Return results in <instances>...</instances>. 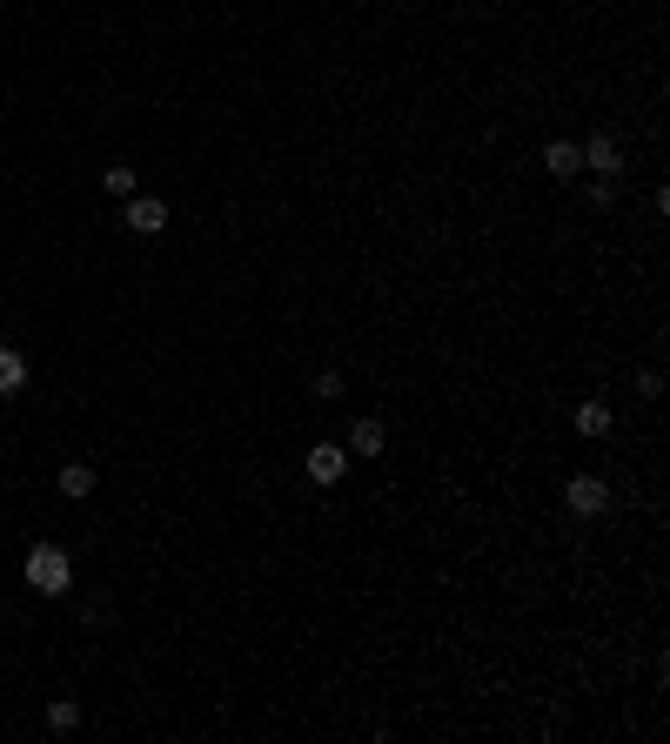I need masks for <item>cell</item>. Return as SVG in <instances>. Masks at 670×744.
<instances>
[{"mask_svg": "<svg viewBox=\"0 0 670 744\" xmlns=\"http://www.w3.org/2000/svg\"><path fill=\"white\" fill-rule=\"evenodd\" d=\"M577 436H610V409H603V403H583V409H577Z\"/></svg>", "mask_w": 670, "mask_h": 744, "instance_id": "cell-10", "label": "cell"}, {"mask_svg": "<svg viewBox=\"0 0 670 744\" xmlns=\"http://www.w3.org/2000/svg\"><path fill=\"white\" fill-rule=\"evenodd\" d=\"M382 443H389L382 423H356V429H349V456H382Z\"/></svg>", "mask_w": 670, "mask_h": 744, "instance_id": "cell-8", "label": "cell"}, {"mask_svg": "<svg viewBox=\"0 0 670 744\" xmlns=\"http://www.w3.org/2000/svg\"><path fill=\"white\" fill-rule=\"evenodd\" d=\"M27 584L41 590V597H61V590L74 584V564H67V550H54V543L27 550Z\"/></svg>", "mask_w": 670, "mask_h": 744, "instance_id": "cell-1", "label": "cell"}, {"mask_svg": "<svg viewBox=\"0 0 670 744\" xmlns=\"http://www.w3.org/2000/svg\"><path fill=\"white\" fill-rule=\"evenodd\" d=\"M577 155H583V168H597V175H617V168H624V148H617V135H590Z\"/></svg>", "mask_w": 670, "mask_h": 744, "instance_id": "cell-3", "label": "cell"}, {"mask_svg": "<svg viewBox=\"0 0 670 744\" xmlns=\"http://www.w3.org/2000/svg\"><path fill=\"white\" fill-rule=\"evenodd\" d=\"M121 222H128L134 235H161V228H168V208H161L155 195H134V202H128V215H121Z\"/></svg>", "mask_w": 670, "mask_h": 744, "instance_id": "cell-4", "label": "cell"}, {"mask_svg": "<svg viewBox=\"0 0 670 744\" xmlns=\"http://www.w3.org/2000/svg\"><path fill=\"white\" fill-rule=\"evenodd\" d=\"M47 724H54V731L67 738V731L81 724V704H74V698H54V704H47Z\"/></svg>", "mask_w": 670, "mask_h": 744, "instance_id": "cell-11", "label": "cell"}, {"mask_svg": "<svg viewBox=\"0 0 670 744\" xmlns=\"http://www.w3.org/2000/svg\"><path fill=\"white\" fill-rule=\"evenodd\" d=\"M543 168H550V175H557V181H577L583 155H577V148H570V141H550V148H543Z\"/></svg>", "mask_w": 670, "mask_h": 744, "instance_id": "cell-6", "label": "cell"}, {"mask_svg": "<svg viewBox=\"0 0 670 744\" xmlns=\"http://www.w3.org/2000/svg\"><path fill=\"white\" fill-rule=\"evenodd\" d=\"M108 188H114V195H134V168H128V161H114V168H108Z\"/></svg>", "mask_w": 670, "mask_h": 744, "instance_id": "cell-12", "label": "cell"}, {"mask_svg": "<svg viewBox=\"0 0 670 744\" xmlns=\"http://www.w3.org/2000/svg\"><path fill=\"white\" fill-rule=\"evenodd\" d=\"M27 383V362L14 356V349H7V342H0V396H14V389Z\"/></svg>", "mask_w": 670, "mask_h": 744, "instance_id": "cell-9", "label": "cell"}, {"mask_svg": "<svg viewBox=\"0 0 670 744\" xmlns=\"http://www.w3.org/2000/svg\"><path fill=\"white\" fill-rule=\"evenodd\" d=\"M563 503H570L577 517H603V510H610V490H603L597 476H577V483L563 490Z\"/></svg>", "mask_w": 670, "mask_h": 744, "instance_id": "cell-2", "label": "cell"}, {"mask_svg": "<svg viewBox=\"0 0 670 744\" xmlns=\"http://www.w3.org/2000/svg\"><path fill=\"white\" fill-rule=\"evenodd\" d=\"M54 483H61V496H74V503H81V496H94V470H88V463H67Z\"/></svg>", "mask_w": 670, "mask_h": 744, "instance_id": "cell-7", "label": "cell"}, {"mask_svg": "<svg viewBox=\"0 0 670 744\" xmlns=\"http://www.w3.org/2000/svg\"><path fill=\"white\" fill-rule=\"evenodd\" d=\"M342 470H349V450H335V443H315V450H309V476H315V483H342Z\"/></svg>", "mask_w": 670, "mask_h": 744, "instance_id": "cell-5", "label": "cell"}]
</instances>
